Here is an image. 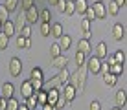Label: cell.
I'll return each mask as SVG.
<instances>
[{"label":"cell","instance_id":"6da1fadb","mask_svg":"<svg viewBox=\"0 0 127 110\" xmlns=\"http://www.w3.org/2000/svg\"><path fill=\"white\" fill-rule=\"evenodd\" d=\"M85 81H87V66L81 64V66H77V70L74 73H70L68 83L76 88V92L83 94V90H85Z\"/></svg>","mask_w":127,"mask_h":110},{"label":"cell","instance_id":"7a4b0ae2","mask_svg":"<svg viewBox=\"0 0 127 110\" xmlns=\"http://www.w3.org/2000/svg\"><path fill=\"white\" fill-rule=\"evenodd\" d=\"M59 92H61V95L66 99V103H72V101L76 99V95H77L76 88L70 85V83H66V85H59Z\"/></svg>","mask_w":127,"mask_h":110},{"label":"cell","instance_id":"3957f363","mask_svg":"<svg viewBox=\"0 0 127 110\" xmlns=\"http://www.w3.org/2000/svg\"><path fill=\"white\" fill-rule=\"evenodd\" d=\"M85 66H87V73L96 75V73H99V68H101V59H98L96 55H92L90 59L85 61Z\"/></svg>","mask_w":127,"mask_h":110},{"label":"cell","instance_id":"277c9868","mask_svg":"<svg viewBox=\"0 0 127 110\" xmlns=\"http://www.w3.org/2000/svg\"><path fill=\"white\" fill-rule=\"evenodd\" d=\"M20 72H22V61H20L19 57H11V61H9V73L13 77H19Z\"/></svg>","mask_w":127,"mask_h":110},{"label":"cell","instance_id":"5b68a950","mask_svg":"<svg viewBox=\"0 0 127 110\" xmlns=\"http://www.w3.org/2000/svg\"><path fill=\"white\" fill-rule=\"evenodd\" d=\"M24 20L28 22V24H35V22L39 20V9L35 7V4L24 11Z\"/></svg>","mask_w":127,"mask_h":110},{"label":"cell","instance_id":"8992f818","mask_svg":"<svg viewBox=\"0 0 127 110\" xmlns=\"http://www.w3.org/2000/svg\"><path fill=\"white\" fill-rule=\"evenodd\" d=\"M90 6H92V9H94L96 19H105V17H107V9H105L103 2H96V4H90Z\"/></svg>","mask_w":127,"mask_h":110},{"label":"cell","instance_id":"52a82bcc","mask_svg":"<svg viewBox=\"0 0 127 110\" xmlns=\"http://www.w3.org/2000/svg\"><path fill=\"white\" fill-rule=\"evenodd\" d=\"M94 55L98 57V59H105V57L109 55V50H107V44L105 42H98L96 44V48H94Z\"/></svg>","mask_w":127,"mask_h":110},{"label":"cell","instance_id":"ba28073f","mask_svg":"<svg viewBox=\"0 0 127 110\" xmlns=\"http://www.w3.org/2000/svg\"><path fill=\"white\" fill-rule=\"evenodd\" d=\"M20 94L24 95V99L30 97L32 94H35V92H33V86H32V81H30V79L22 81V85H20Z\"/></svg>","mask_w":127,"mask_h":110},{"label":"cell","instance_id":"9c48e42d","mask_svg":"<svg viewBox=\"0 0 127 110\" xmlns=\"http://www.w3.org/2000/svg\"><path fill=\"white\" fill-rule=\"evenodd\" d=\"M59 95H61L59 88H50V90L46 92V103H50V105H55V101L59 99Z\"/></svg>","mask_w":127,"mask_h":110},{"label":"cell","instance_id":"30bf717a","mask_svg":"<svg viewBox=\"0 0 127 110\" xmlns=\"http://www.w3.org/2000/svg\"><path fill=\"white\" fill-rule=\"evenodd\" d=\"M112 37H114L116 41H124V37H125L124 24H114V28H112Z\"/></svg>","mask_w":127,"mask_h":110},{"label":"cell","instance_id":"8fae6325","mask_svg":"<svg viewBox=\"0 0 127 110\" xmlns=\"http://www.w3.org/2000/svg\"><path fill=\"white\" fill-rule=\"evenodd\" d=\"M125 103H127V92H125V88H122V90L116 92V107L124 108Z\"/></svg>","mask_w":127,"mask_h":110},{"label":"cell","instance_id":"7c38bea8","mask_svg":"<svg viewBox=\"0 0 127 110\" xmlns=\"http://www.w3.org/2000/svg\"><path fill=\"white\" fill-rule=\"evenodd\" d=\"M90 50H92V46H90L89 39H79V42H77V51H81V53H90Z\"/></svg>","mask_w":127,"mask_h":110},{"label":"cell","instance_id":"4fadbf2b","mask_svg":"<svg viewBox=\"0 0 127 110\" xmlns=\"http://www.w3.org/2000/svg\"><path fill=\"white\" fill-rule=\"evenodd\" d=\"M13 92H15V86H13L11 83H4L0 95H2V97H6V99H9V97H13Z\"/></svg>","mask_w":127,"mask_h":110},{"label":"cell","instance_id":"5bb4252c","mask_svg":"<svg viewBox=\"0 0 127 110\" xmlns=\"http://www.w3.org/2000/svg\"><path fill=\"white\" fill-rule=\"evenodd\" d=\"M2 33H6L7 37H13L15 35V24L7 19L6 22H2Z\"/></svg>","mask_w":127,"mask_h":110},{"label":"cell","instance_id":"9a60e30c","mask_svg":"<svg viewBox=\"0 0 127 110\" xmlns=\"http://www.w3.org/2000/svg\"><path fill=\"white\" fill-rule=\"evenodd\" d=\"M59 46H61V50L63 51H66L70 46H72V37H70V35H61L59 37Z\"/></svg>","mask_w":127,"mask_h":110},{"label":"cell","instance_id":"2e32d148","mask_svg":"<svg viewBox=\"0 0 127 110\" xmlns=\"http://www.w3.org/2000/svg\"><path fill=\"white\" fill-rule=\"evenodd\" d=\"M52 61H54V63H52V66H54V68H57V70L64 68V66H66V63H68V61H66V57H64L63 53L57 55V57H54Z\"/></svg>","mask_w":127,"mask_h":110},{"label":"cell","instance_id":"e0dca14e","mask_svg":"<svg viewBox=\"0 0 127 110\" xmlns=\"http://www.w3.org/2000/svg\"><path fill=\"white\" fill-rule=\"evenodd\" d=\"M68 79H70V72H68V68H66V66H64V68H61V70H59L57 81H59V85H66V83H68Z\"/></svg>","mask_w":127,"mask_h":110},{"label":"cell","instance_id":"ac0fdd59","mask_svg":"<svg viewBox=\"0 0 127 110\" xmlns=\"http://www.w3.org/2000/svg\"><path fill=\"white\" fill-rule=\"evenodd\" d=\"M26 107H28V110H41V107L37 105V99H35V94H32L30 97H26Z\"/></svg>","mask_w":127,"mask_h":110},{"label":"cell","instance_id":"d6986e66","mask_svg":"<svg viewBox=\"0 0 127 110\" xmlns=\"http://www.w3.org/2000/svg\"><path fill=\"white\" fill-rule=\"evenodd\" d=\"M50 35H52V37H55V39H59L61 35H63V26H61L59 22L52 24V26H50Z\"/></svg>","mask_w":127,"mask_h":110},{"label":"cell","instance_id":"ffe728a7","mask_svg":"<svg viewBox=\"0 0 127 110\" xmlns=\"http://www.w3.org/2000/svg\"><path fill=\"white\" fill-rule=\"evenodd\" d=\"M74 4H76V13H79V15H83L87 11V7L90 6L87 0H74Z\"/></svg>","mask_w":127,"mask_h":110},{"label":"cell","instance_id":"44dd1931","mask_svg":"<svg viewBox=\"0 0 127 110\" xmlns=\"http://www.w3.org/2000/svg\"><path fill=\"white\" fill-rule=\"evenodd\" d=\"M103 83H105L107 86H114L116 83H118V77L114 75V73L107 72V73H103Z\"/></svg>","mask_w":127,"mask_h":110},{"label":"cell","instance_id":"7402d4cb","mask_svg":"<svg viewBox=\"0 0 127 110\" xmlns=\"http://www.w3.org/2000/svg\"><path fill=\"white\" fill-rule=\"evenodd\" d=\"M109 72H111V73H114L116 77H120L122 73H124V64H122V63H114V64H111Z\"/></svg>","mask_w":127,"mask_h":110},{"label":"cell","instance_id":"603a6c76","mask_svg":"<svg viewBox=\"0 0 127 110\" xmlns=\"http://www.w3.org/2000/svg\"><path fill=\"white\" fill-rule=\"evenodd\" d=\"M105 9H107V13H109V15L116 17L118 13H120V6H118V4L114 2V0H111V2H109V7H105Z\"/></svg>","mask_w":127,"mask_h":110},{"label":"cell","instance_id":"cb8c5ba5","mask_svg":"<svg viewBox=\"0 0 127 110\" xmlns=\"http://www.w3.org/2000/svg\"><path fill=\"white\" fill-rule=\"evenodd\" d=\"M17 46L19 48H32V41L22 37V35H19V37H17Z\"/></svg>","mask_w":127,"mask_h":110},{"label":"cell","instance_id":"d4e9b609","mask_svg":"<svg viewBox=\"0 0 127 110\" xmlns=\"http://www.w3.org/2000/svg\"><path fill=\"white\" fill-rule=\"evenodd\" d=\"M35 99H37V105H39V107L46 105V92H44V90H39V92H35Z\"/></svg>","mask_w":127,"mask_h":110},{"label":"cell","instance_id":"484cf974","mask_svg":"<svg viewBox=\"0 0 127 110\" xmlns=\"http://www.w3.org/2000/svg\"><path fill=\"white\" fill-rule=\"evenodd\" d=\"M63 53V50H61V46H59V42H55V44H52L50 46V57L54 59V57H57Z\"/></svg>","mask_w":127,"mask_h":110},{"label":"cell","instance_id":"4316f807","mask_svg":"<svg viewBox=\"0 0 127 110\" xmlns=\"http://www.w3.org/2000/svg\"><path fill=\"white\" fill-rule=\"evenodd\" d=\"M20 35H22V37H26V39L32 37V24H28V22H26L24 26H20Z\"/></svg>","mask_w":127,"mask_h":110},{"label":"cell","instance_id":"83f0119b","mask_svg":"<svg viewBox=\"0 0 127 110\" xmlns=\"http://www.w3.org/2000/svg\"><path fill=\"white\" fill-rule=\"evenodd\" d=\"M30 81H32L33 92H39V90H42V86H44V79H30Z\"/></svg>","mask_w":127,"mask_h":110},{"label":"cell","instance_id":"f1b7e54d","mask_svg":"<svg viewBox=\"0 0 127 110\" xmlns=\"http://www.w3.org/2000/svg\"><path fill=\"white\" fill-rule=\"evenodd\" d=\"M76 13V4L72 2V0H66V6H64V15H74Z\"/></svg>","mask_w":127,"mask_h":110},{"label":"cell","instance_id":"f546056e","mask_svg":"<svg viewBox=\"0 0 127 110\" xmlns=\"http://www.w3.org/2000/svg\"><path fill=\"white\" fill-rule=\"evenodd\" d=\"M7 44H9V37H7L6 33H2L0 31V50H7Z\"/></svg>","mask_w":127,"mask_h":110},{"label":"cell","instance_id":"4dcf8cb0","mask_svg":"<svg viewBox=\"0 0 127 110\" xmlns=\"http://www.w3.org/2000/svg\"><path fill=\"white\" fill-rule=\"evenodd\" d=\"M17 6H19V0H6V2H4V7H6L7 11H15L17 9Z\"/></svg>","mask_w":127,"mask_h":110},{"label":"cell","instance_id":"1f68e13d","mask_svg":"<svg viewBox=\"0 0 127 110\" xmlns=\"http://www.w3.org/2000/svg\"><path fill=\"white\" fill-rule=\"evenodd\" d=\"M17 108H19V101L15 97H9L6 101V110H17Z\"/></svg>","mask_w":127,"mask_h":110},{"label":"cell","instance_id":"d6a6232c","mask_svg":"<svg viewBox=\"0 0 127 110\" xmlns=\"http://www.w3.org/2000/svg\"><path fill=\"white\" fill-rule=\"evenodd\" d=\"M50 19H52L50 9H42V11H39V20H42V22H50Z\"/></svg>","mask_w":127,"mask_h":110},{"label":"cell","instance_id":"836d02e7","mask_svg":"<svg viewBox=\"0 0 127 110\" xmlns=\"http://www.w3.org/2000/svg\"><path fill=\"white\" fill-rule=\"evenodd\" d=\"M66 105H68V103H66V99H64L63 95H59V99L55 101L54 108H55V110H61V108H64V107H66Z\"/></svg>","mask_w":127,"mask_h":110},{"label":"cell","instance_id":"e575fe53","mask_svg":"<svg viewBox=\"0 0 127 110\" xmlns=\"http://www.w3.org/2000/svg\"><path fill=\"white\" fill-rule=\"evenodd\" d=\"M30 79H44L42 77V70L35 66V68L32 70V73H30Z\"/></svg>","mask_w":127,"mask_h":110},{"label":"cell","instance_id":"d590c367","mask_svg":"<svg viewBox=\"0 0 127 110\" xmlns=\"http://www.w3.org/2000/svg\"><path fill=\"white\" fill-rule=\"evenodd\" d=\"M7 19H9V11L4 7V4H0V20L2 22H6Z\"/></svg>","mask_w":127,"mask_h":110},{"label":"cell","instance_id":"8d00e7d4","mask_svg":"<svg viewBox=\"0 0 127 110\" xmlns=\"http://www.w3.org/2000/svg\"><path fill=\"white\" fill-rule=\"evenodd\" d=\"M83 17H85L87 20H90V22H92V20L96 19V17H94V9H92V6H89V7H87V11L83 13Z\"/></svg>","mask_w":127,"mask_h":110},{"label":"cell","instance_id":"74e56055","mask_svg":"<svg viewBox=\"0 0 127 110\" xmlns=\"http://www.w3.org/2000/svg\"><path fill=\"white\" fill-rule=\"evenodd\" d=\"M41 35L42 37H48V35H50V22H42L41 24Z\"/></svg>","mask_w":127,"mask_h":110},{"label":"cell","instance_id":"f35d334b","mask_svg":"<svg viewBox=\"0 0 127 110\" xmlns=\"http://www.w3.org/2000/svg\"><path fill=\"white\" fill-rule=\"evenodd\" d=\"M112 57H114V61H116V63H122V64L125 63V53H124L122 50H118V51H116V53L112 55Z\"/></svg>","mask_w":127,"mask_h":110},{"label":"cell","instance_id":"ab89813d","mask_svg":"<svg viewBox=\"0 0 127 110\" xmlns=\"http://www.w3.org/2000/svg\"><path fill=\"white\" fill-rule=\"evenodd\" d=\"M85 57H87L85 53H81V51H76V64H77V66L85 64V61H87Z\"/></svg>","mask_w":127,"mask_h":110},{"label":"cell","instance_id":"60d3db41","mask_svg":"<svg viewBox=\"0 0 127 110\" xmlns=\"http://www.w3.org/2000/svg\"><path fill=\"white\" fill-rule=\"evenodd\" d=\"M20 4H22V9L26 11L28 7H32L33 4H35V0H20Z\"/></svg>","mask_w":127,"mask_h":110},{"label":"cell","instance_id":"b9f144b4","mask_svg":"<svg viewBox=\"0 0 127 110\" xmlns=\"http://www.w3.org/2000/svg\"><path fill=\"white\" fill-rule=\"evenodd\" d=\"M81 29H83V31H90V20L83 19L81 20Z\"/></svg>","mask_w":127,"mask_h":110},{"label":"cell","instance_id":"7bdbcfd3","mask_svg":"<svg viewBox=\"0 0 127 110\" xmlns=\"http://www.w3.org/2000/svg\"><path fill=\"white\" fill-rule=\"evenodd\" d=\"M64 6H66V0H57V4H55V7H57L61 13H64Z\"/></svg>","mask_w":127,"mask_h":110},{"label":"cell","instance_id":"ee69618b","mask_svg":"<svg viewBox=\"0 0 127 110\" xmlns=\"http://www.w3.org/2000/svg\"><path fill=\"white\" fill-rule=\"evenodd\" d=\"M89 110H101V105H99L98 101H92V103L89 105Z\"/></svg>","mask_w":127,"mask_h":110},{"label":"cell","instance_id":"f6af8a7d","mask_svg":"<svg viewBox=\"0 0 127 110\" xmlns=\"http://www.w3.org/2000/svg\"><path fill=\"white\" fill-rule=\"evenodd\" d=\"M41 110H55V108H54V105L46 103V105H42V107H41Z\"/></svg>","mask_w":127,"mask_h":110},{"label":"cell","instance_id":"bcb514c9","mask_svg":"<svg viewBox=\"0 0 127 110\" xmlns=\"http://www.w3.org/2000/svg\"><path fill=\"white\" fill-rule=\"evenodd\" d=\"M114 2L118 4L120 7H125V4H127V0H114Z\"/></svg>","mask_w":127,"mask_h":110},{"label":"cell","instance_id":"7dc6e473","mask_svg":"<svg viewBox=\"0 0 127 110\" xmlns=\"http://www.w3.org/2000/svg\"><path fill=\"white\" fill-rule=\"evenodd\" d=\"M107 57H109V61H107V64H109V66H111V64H114V63H116V61H114V57H112V55H107Z\"/></svg>","mask_w":127,"mask_h":110},{"label":"cell","instance_id":"c3c4849f","mask_svg":"<svg viewBox=\"0 0 127 110\" xmlns=\"http://www.w3.org/2000/svg\"><path fill=\"white\" fill-rule=\"evenodd\" d=\"M92 37V31H83V39H90Z\"/></svg>","mask_w":127,"mask_h":110},{"label":"cell","instance_id":"681fc988","mask_svg":"<svg viewBox=\"0 0 127 110\" xmlns=\"http://www.w3.org/2000/svg\"><path fill=\"white\" fill-rule=\"evenodd\" d=\"M17 110H28V107H26V105H19V108Z\"/></svg>","mask_w":127,"mask_h":110},{"label":"cell","instance_id":"f907efd6","mask_svg":"<svg viewBox=\"0 0 127 110\" xmlns=\"http://www.w3.org/2000/svg\"><path fill=\"white\" fill-rule=\"evenodd\" d=\"M87 2H92V4H96V2H103V0H87Z\"/></svg>","mask_w":127,"mask_h":110},{"label":"cell","instance_id":"816d5d0a","mask_svg":"<svg viewBox=\"0 0 127 110\" xmlns=\"http://www.w3.org/2000/svg\"><path fill=\"white\" fill-rule=\"evenodd\" d=\"M50 4H52V6H55V4H57V0H50Z\"/></svg>","mask_w":127,"mask_h":110},{"label":"cell","instance_id":"f5cc1de1","mask_svg":"<svg viewBox=\"0 0 127 110\" xmlns=\"http://www.w3.org/2000/svg\"><path fill=\"white\" fill-rule=\"evenodd\" d=\"M111 110H124V108H120V107H114V108H111Z\"/></svg>","mask_w":127,"mask_h":110},{"label":"cell","instance_id":"db71d44e","mask_svg":"<svg viewBox=\"0 0 127 110\" xmlns=\"http://www.w3.org/2000/svg\"><path fill=\"white\" fill-rule=\"evenodd\" d=\"M0 31H2V20H0Z\"/></svg>","mask_w":127,"mask_h":110},{"label":"cell","instance_id":"11a10c76","mask_svg":"<svg viewBox=\"0 0 127 110\" xmlns=\"http://www.w3.org/2000/svg\"><path fill=\"white\" fill-rule=\"evenodd\" d=\"M0 99H2V97H0Z\"/></svg>","mask_w":127,"mask_h":110},{"label":"cell","instance_id":"9f6ffc18","mask_svg":"<svg viewBox=\"0 0 127 110\" xmlns=\"http://www.w3.org/2000/svg\"><path fill=\"white\" fill-rule=\"evenodd\" d=\"M72 2H74V0H72Z\"/></svg>","mask_w":127,"mask_h":110}]
</instances>
